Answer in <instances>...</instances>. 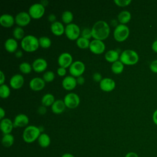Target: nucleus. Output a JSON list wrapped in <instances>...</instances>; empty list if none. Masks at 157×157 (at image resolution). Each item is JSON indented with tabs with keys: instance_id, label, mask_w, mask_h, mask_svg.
Here are the masks:
<instances>
[{
	"instance_id": "f257e3e1",
	"label": "nucleus",
	"mask_w": 157,
	"mask_h": 157,
	"mask_svg": "<svg viewBox=\"0 0 157 157\" xmlns=\"http://www.w3.org/2000/svg\"><path fill=\"white\" fill-rule=\"evenodd\" d=\"M92 37L94 39L103 40L107 39L110 32V26L108 23L104 20L97 21L92 26Z\"/></svg>"
},
{
	"instance_id": "f03ea898",
	"label": "nucleus",
	"mask_w": 157,
	"mask_h": 157,
	"mask_svg": "<svg viewBox=\"0 0 157 157\" xmlns=\"http://www.w3.org/2000/svg\"><path fill=\"white\" fill-rule=\"evenodd\" d=\"M21 47L27 52H34L39 47V39L32 34L26 35L21 40Z\"/></svg>"
},
{
	"instance_id": "7ed1b4c3",
	"label": "nucleus",
	"mask_w": 157,
	"mask_h": 157,
	"mask_svg": "<svg viewBox=\"0 0 157 157\" xmlns=\"http://www.w3.org/2000/svg\"><path fill=\"white\" fill-rule=\"evenodd\" d=\"M41 132L38 126L29 125L25 128L23 132L22 137L25 142L30 144L37 140Z\"/></svg>"
},
{
	"instance_id": "20e7f679",
	"label": "nucleus",
	"mask_w": 157,
	"mask_h": 157,
	"mask_svg": "<svg viewBox=\"0 0 157 157\" xmlns=\"http://www.w3.org/2000/svg\"><path fill=\"white\" fill-rule=\"evenodd\" d=\"M119 59L124 65L132 66L139 61V58L136 52L131 49H126L121 53Z\"/></svg>"
},
{
	"instance_id": "39448f33",
	"label": "nucleus",
	"mask_w": 157,
	"mask_h": 157,
	"mask_svg": "<svg viewBox=\"0 0 157 157\" xmlns=\"http://www.w3.org/2000/svg\"><path fill=\"white\" fill-rule=\"evenodd\" d=\"M113 37L118 42L124 41L129 35V29L126 25L118 24L114 29Z\"/></svg>"
},
{
	"instance_id": "423d86ee",
	"label": "nucleus",
	"mask_w": 157,
	"mask_h": 157,
	"mask_svg": "<svg viewBox=\"0 0 157 157\" xmlns=\"http://www.w3.org/2000/svg\"><path fill=\"white\" fill-rule=\"evenodd\" d=\"M64 33L69 39L74 40H77L79 37L81 31L80 27L77 24L71 23L66 26Z\"/></svg>"
},
{
	"instance_id": "0eeeda50",
	"label": "nucleus",
	"mask_w": 157,
	"mask_h": 157,
	"mask_svg": "<svg viewBox=\"0 0 157 157\" xmlns=\"http://www.w3.org/2000/svg\"><path fill=\"white\" fill-rule=\"evenodd\" d=\"M85 70V64L81 61H75L69 67V71L71 75L74 77L82 76Z\"/></svg>"
},
{
	"instance_id": "6e6552de",
	"label": "nucleus",
	"mask_w": 157,
	"mask_h": 157,
	"mask_svg": "<svg viewBox=\"0 0 157 157\" xmlns=\"http://www.w3.org/2000/svg\"><path fill=\"white\" fill-rule=\"evenodd\" d=\"M64 102L66 107L69 109H75L80 104V98L75 93H69L64 97Z\"/></svg>"
},
{
	"instance_id": "1a4fd4ad",
	"label": "nucleus",
	"mask_w": 157,
	"mask_h": 157,
	"mask_svg": "<svg viewBox=\"0 0 157 157\" xmlns=\"http://www.w3.org/2000/svg\"><path fill=\"white\" fill-rule=\"evenodd\" d=\"M28 13L31 17L33 18H40L45 13V7L42 6L40 2L34 3L31 5L29 7L28 9Z\"/></svg>"
},
{
	"instance_id": "9d476101",
	"label": "nucleus",
	"mask_w": 157,
	"mask_h": 157,
	"mask_svg": "<svg viewBox=\"0 0 157 157\" xmlns=\"http://www.w3.org/2000/svg\"><path fill=\"white\" fill-rule=\"evenodd\" d=\"M89 49L94 54L100 55L104 52L105 49V45L103 40L93 39L90 41Z\"/></svg>"
},
{
	"instance_id": "9b49d317",
	"label": "nucleus",
	"mask_w": 157,
	"mask_h": 157,
	"mask_svg": "<svg viewBox=\"0 0 157 157\" xmlns=\"http://www.w3.org/2000/svg\"><path fill=\"white\" fill-rule=\"evenodd\" d=\"M31 19V17L29 13L24 11L18 13L15 17L16 24L18 25V26L20 27L27 26L30 23Z\"/></svg>"
},
{
	"instance_id": "f8f14e48",
	"label": "nucleus",
	"mask_w": 157,
	"mask_h": 157,
	"mask_svg": "<svg viewBox=\"0 0 157 157\" xmlns=\"http://www.w3.org/2000/svg\"><path fill=\"white\" fill-rule=\"evenodd\" d=\"M72 63V56L68 52H63L61 53L58 58V63L59 67L64 68L69 67Z\"/></svg>"
},
{
	"instance_id": "ddd939ff",
	"label": "nucleus",
	"mask_w": 157,
	"mask_h": 157,
	"mask_svg": "<svg viewBox=\"0 0 157 157\" xmlns=\"http://www.w3.org/2000/svg\"><path fill=\"white\" fill-rule=\"evenodd\" d=\"M99 87L102 91L109 92L115 89V82L111 78L105 77L99 82Z\"/></svg>"
},
{
	"instance_id": "4468645a",
	"label": "nucleus",
	"mask_w": 157,
	"mask_h": 157,
	"mask_svg": "<svg viewBox=\"0 0 157 157\" xmlns=\"http://www.w3.org/2000/svg\"><path fill=\"white\" fill-rule=\"evenodd\" d=\"M61 83L64 89L67 91H71L75 88L77 82L75 77L72 75H67L63 79Z\"/></svg>"
},
{
	"instance_id": "2eb2a0df",
	"label": "nucleus",
	"mask_w": 157,
	"mask_h": 157,
	"mask_svg": "<svg viewBox=\"0 0 157 157\" xmlns=\"http://www.w3.org/2000/svg\"><path fill=\"white\" fill-rule=\"evenodd\" d=\"M33 69L36 72H42L47 67V62L43 58H38L34 59L32 63Z\"/></svg>"
},
{
	"instance_id": "dca6fc26",
	"label": "nucleus",
	"mask_w": 157,
	"mask_h": 157,
	"mask_svg": "<svg viewBox=\"0 0 157 157\" xmlns=\"http://www.w3.org/2000/svg\"><path fill=\"white\" fill-rule=\"evenodd\" d=\"M45 85V82L42 78L36 77L33 78L29 83L30 88L33 91H40L42 90Z\"/></svg>"
},
{
	"instance_id": "f3484780",
	"label": "nucleus",
	"mask_w": 157,
	"mask_h": 157,
	"mask_svg": "<svg viewBox=\"0 0 157 157\" xmlns=\"http://www.w3.org/2000/svg\"><path fill=\"white\" fill-rule=\"evenodd\" d=\"M24 82L25 80L23 76L21 74H16L12 76V77L10 79L9 83L10 86L12 88L15 90H18L20 89L23 85Z\"/></svg>"
},
{
	"instance_id": "a211bd4d",
	"label": "nucleus",
	"mask_w": 157,
	"mask_h": 157,
	"mask_svg": "<svg viewBox=\"0 0 157 157\" xmlns=\"http://www.w3.org/2000/svg\"><path fill=\"white\" fill-rule=\"evenodd\" d=\"M13 128V123L9 118H4L1 120L0 128L4 134H10Z\"/></svg>"
},
{
	"instance_id": "6ab92c4d",
	"label": "nucleus",
	"mask_w": 157,
	"mask_h": 157,
	"mask_svg": "<svg viewBox=\"0 0 157 157\" xmlns=\"http://www.w3.org/2000/svg\"><path fill=\"white\" fill-rule=\"evenodd\" d=\"M13 123L14 128L25 127L29 123V118L24 113H19L15 116Z\"/></svg>"
},
{
	"instance_id": "aec40b11",
	"label": "nucleus",
	"mask_w": 157,
	"mask_h": 157,
	"mask_svg": "<svg viewBox=\"0 0 157 157\" xmlns=\"http://www.w3.org/2000/svg\"><path fill=\"white\" fill-rule=\"evenodd\" d=\"M15 22V18L10 14L4 13L0 17V24L6 28L12 26Z\"/></svg>"
},
{
	"instance_id": "412c9836",
	"label": "nucleus",
	"mask_w": 157,
	"mask_h": 157,
	"mask_svg": "<svg viewBox=\"0 0 157 157\" xmlns=\"http://www.w3.org/2000/svg\"><path fill=\"white\" fill-rule=\"evenodd\" d=\"M50 29L52 33L54 35L59 36L64 34L65 31V27L61 22L59 21H56L51 24Z\"/></svg>"
},
{
	"instance_id": "4be33fe9",
	"label": "nucleus",
	"mask_w": 157,
	"mask_h": 157,
	"mask_svg": "<svg viewBox=\"0 0 157 157\" xmlns=\"http://www.w3.org/2000/svg\"><path fill=\"white\" fill-rule=\"evenodd\" d=\"M66 107V106L64 102V101L61 99L56 100L51 105L52 111L55 114H60L63 113Z\"/></svg>"
},
{
	"instance_id": "5701e85b",
	"label": "nucleus",
	"mask_w": 157,
	"mask_h": 157,
	"mask_svg": "<svg viewBox=\"0 0 157 157\" xmlns=\"http://www.w3.org/2000/svg\"><path fill=\"white\" fill-rule=\"evenodd\" d=\"M4 48L9 53L16 52L18 48V43L14 38H8L4 42Z\"/></svg>"
},
{
	"instance_id": "b1692460",
	"label": "nucleus",
	"mask_w": 157,
	"mask_h": 157,
	"mask_svg": "<svg viewBox=\"0 0 157 157\" xmlns=\"http://www.w3.org/2000/svg\"><path fill=\"white\" fill-rule=\"evenodd\" d=\"M104 57L106 61L113 63L120 58L119 52L117 50H109L105 53Z\"/></svg>"
},
{
	"instance_id": "393cba45",
	"label": "nucleus",
	"mask_w": 157,
	"mask_h": 157,
	"mask_svg": "<svg viewBox=\"0 0 157 157\" xmlns=\"http://www.w3.org/2000/svg\"><path fill=\"white\" fill-rule=\"evenodd\" d=\"M37 142L39 145L42 147V148H47L48 147L51 142V139L50 136L44 132H42L40 134V135L39 136L38 139H37Z\"/></svg>"
},
{
	"instance_id": "a878e982",
	"label": "nucleus",
	"mask_w": 157,
	"mask_h": 157,
	"mask_svg": "<svg viewBox=\"0 0 157 157\" xmlns=\"http://www.w3.org/2000/svg\"><path fill=\"white\" fill-rule=\"evenodd\" d=\"M117 18L118 21L120 23V24L124 25L128 23L131 20V14L128 10H123L118 13L117 16Z\"/></svg>"
},
{
	"instance_id": "bb28decb",
	"label": "nucleus",
	"mask_w": 157,
	"mask_h": 157,
	"mask_svg": "<svg viewBox=\"0 0 157 157\" xmlns=\"http://www.w3.org/2000/svg\"><path fill=\"white\" fill-rule=\"evenodd\" d=\"M55 101V96L51 93H46L41 99L42 105L45 107L52 105Z\"/></svg>"
},
{
	"instance_id": "cd10ccee",
	"label": "nucleus",
	"mask_w": 157,
	"mask_h": 157,
	"mask_svg": "<svg viewBox=\"0 0 157 157\" xmlns=\"http://www.w3.org/2000/svg\"><path fill=\"white\" fill-rule=\"evenodd\" d=\"M2 144L4 147L9 148L11 147L14 143V137L11 134H4L2 140H1Z\"/></svg>"
},
{
	"instance_id": "c85d7f7f",
	"label": "nucleus",
	"mask_w": 157,
	"mask_h": 157,
	"mask_svg": "<svg viewBox=\"0 0 157 157\" xmlns=\"http://www.w3.org/2000/svg\"><path fill=\"white\" fill-rule=\"evenodd\" d=\"M124 69V64L120 61L118 60L113 63L111 65V70L113 73L115 74H121Z\"/></svg>"
},
{
	"instance_id": "c756f323",
	"label": "nucleus",
	"mask_w": 157,
	"mask_h": 157,
	"mask_svg": "<svg viewBox=\"0 0 157 157\" xmlns=\"http://www.w3.org/2000/svg\"><path fill=\"white\" fill-rule=\"evenodd\" d=\"M76 44L77 47H78L79 48L82 49H85V48H89L90 41L89 39H87L83 37H79L76 40Z\"/></svg>"
},
{
	"instance_id": "7c9ffc66",
	"label": "nucleus",
	"mask_w": 157,
	"mask_h": 157,
	"mask_svg": "<svg viewBox=\"0 0 157 157\" xmlns=\"http://www.w3.org/2000/svg\"><path fill=\"white\" fill-rule=\"evenodd\" d=\"M74 15L73 13L69 10H65L62 13L61 15V20L63 22L66 24H70L71 23L72 21L73 20Z\"/></svg>"
},
{
	"instance_id": "2f4dec72",
	"label": "nucleus",
	"mask_w": 157,
	"mask_h": 157,
	"mask_svg": "<svg viewBox=\"0 0 157 157\" xmlns=\"http://www.w3.org/2000/svg\"><path fill=\"white\" fill-rule=\"evenodd\" d=\"M13 36L14 39L17 40H22L25 36V31L20 26L15 27L13 30Z\"/></svg>"
},
{
	"instance_id": "473e14b6",
	"label": "nucleus",
	"mask_w": 157,
	"mask_h": 157,
	"mask_svg": "<svg viewBox=\"0 0 157 157\" xmlns=\"http://www.w3.org/2000/svg\"><path fill=\"white\" fill-rule=\"evenodd\" d=\"M39 46L44 48H49L52 45L51 39L47 36H41L39 38Z\"/></svg>"
},
{
	"instance_id": "72a5a7b5",
	"label": "nucleus",
	"mask_w": 157,
	"mask_h": 157,
	"mask_svg": "<svg viewBox=\"0 0 157 157\" xmlns=\"http://www.w3.org/2000/svg\"><path fill=\"white\" fill-rule=\"evenodd\" d=\"M19 69L22 73L25 74H28L31 72L33 67L32 65H31L29 63L22 62L19 65Z\"/></svg>"
},
{
	"instance_id": "f704fd0d",
	"label": "nucleus",
	"mask_w": 157,
	"mask_h": 157,
	"mask_svg": "<svg viewBox=\"0 0 157 157\" xmlns=\"http://www.w3.org/2000/svg\"><path fill=\"white\" fill-rule=\"evenodd\" d=\"M10 90L6 84L0 85V96L1 98L6 99L10 96Z\"/></svg>"
},
{
	"instance_id": "c9c22d12",
	"label": "nucleus",
	"mask_w": 157,
	"mask_h": 157,
	"mask_svg": "<svg viewBox=\"0 0 157 157\" xmlns=\"http://www.w3.org/2000/svg\"><path fill=\"white\" fill-rule=\"evenodd\" d=\"M55 77V75L53 71H46L45 72H44V74H43V76H42V78L46 82H50L54 80Z\"/></svg>"
},
{
	"instance_id": "e433bc0d",
	"label": "nucleus",
	"mask_w": 157,
	"mask_h": 157,
	"mask_svg": "<svg viewBox=\"0 0 157 157\" xmlns=\"http://www.w3.org/2000/svg\"><path fill=\"white\" fill-rule=\"evenodd\" d=\"M81 37H83L84 38H86L87 39H90L92 37V33H91V29L88 28H85L82 31H81Z\"/></svg>"
},
{
	"instance_id": "4c0bfd02",
	"label": "nucleus",
	"mask_w": 157,
	"mask_h": 157,
	"mask_svg": "<svg viewBox=\"0 0 157 157\" xmlns=\"http://www.w3.org/2000/svg\"><path fill=\"white\" fill-rule=\"evenodd\" d=\"M114 2L120 7H125L131 2V0H114Z\"/></svg>"
},
{
	"instance_id": "58836bf2",
	"label": "nucleus",
	"mask_w": 157,
	"mask_h": 157,
	"mask_svg": "<svg viewBox=\"0 0 157 157\" xmlns=\"http://www.w3.org/2000/svg\"><path fill=\"white\" fill-rule=\"evenodd\" d=\"M150 69L153 72L157 73V59H155V60L153 61L150 63Z\"/></svg>"
},
{
	"instance_id": "ea45409f",
	"label": "nucleus",
	"mask_w": 157,
	"mask_h": 157,
	"mask_svg": "<svg viewBox=\"0 0 157 157\" xmlns=\"http://www.w3.org/2000/svg\"><path fill=\"white\" fill-rule=\"evenodd\" d=\"M102 76L99 72H95L93 75V79L97 82H100L102 79Z\"/></svg>"
},
{
	"instance_id": "a19ab883",
	"label": "nucleus",
	"mask_w": 157,
	"mask_h": 157,
	"mask_svg": "<svg viewBox=\"0 0 157 157\" xmlns=\"http://www.w3.org/2000/svg\"><path fill=\"white\" fill-rule=\"evenodd\" d=\"M56 72L58 74V75L63 77L66 74V69L64 67H59L57 70H56Z\"/></svg>"
},
{
	"instance_id": "79ce46f5",
	"label": "nucleus",
	"mask_w": 157,
	"mask_h": 157,
	"mask_svg": "<svg viewBox=\"0 0 157 157\" xmlns=\"http://www.w3.org/2000/svg\"><path fill=\"white\" fill-rule=\"evenodd\" d=\"M47 112V108L44 105H41L37 109V113L40 115H44Z\"/></svg>"
},
{
	"instance_id": "37998d69",
	"label": "nucleus",
	"mask_w": 157,
	"mask_h": 157,
	"mask_svg": "<svg viewBox=\"0 0 157 157\" xmlns=\"http://www.w3.org/2000/svg\"><path fill=\"white\" fill-rule=\"evenodd\" d=\"M48 21H50V22H52V23H53V22H55V21H56V15H55V14H53V13H50L48 16Z\"/></svg>"
},
{
	"instance_id": "c03bdc74",
	"label": "nucleus",
	"mask_w": 157,
	"mask_h": 157,
	"mask_svg": "<svg viewBox=\"0 0 157 157\" xmlns=\"http://www.w3.org/2000/svg\"><path fill=\"white\" fill-rule=\"evenodd\" d=\"M76 79H77V84H78V85H83L85 83V78L82 75L77 77Z\"/></svg>"
},
{
	"instance_id": "a18cd8bd",
	"label": "nucleus",
	"mask_w": 157,
	"mask_h": 157,
	"mask_svg": "<svg viewBox=\"0 0 157 157\" xmlns=\"http://www.w3.org/2000/svg\"><path fill=\"white\" fill-rule=\"evenodd\" d=\"M4 82H5V75L4 72L2 71H0V84L1 85L4 84Z\"/></svg>"
},
{
	"instance_id": "49530a36",
	"label": "nucleus",
	"mask_w": 157,
	"mask_h": 157,
	"mask_svg": "<svg viewBox=\"0 0 157 157\" xmlns=\"http://www.w3.org/2000/svg\"><path fill=\"white\" fill-rule=\"evenodd\" d=\"M124 157H139V155L135 152H128L126 154Z\"/></svg>"
},
{
	"instance_id": "de8ad7c7",
	"label": "nucleus",
	"mask_w": 157,
	"mask_h": 157,
	"mask_svg": "<svg viewBox=\"0 0 157 157\" xmlns=\"http://www.w3.org/2000/svg\"><path fill=\"white\" fill-rule=\"evenodd\" d=\"M152 119L154 122V123L157 125V109L153 112V116H152Z\"/></svg>"
},
{
	"instance_id": "09e8293b",
	"label": "nucleus",
	"mask_w": 157,
	"mask_h": 157,
	"mask_svg": "<svg viewBox=\"0 0 157 157\" xmlns=\"http://www.w3.org/2000/svg\"><path fill=\"white\" fill-rule=\"evenodd\" d=\"M151 48L153 52L157 53V40H155L151 45Z\"/></svg>"
},
{
	"instance_id": "8fccbe9b",
	"label": "nucleus",
	"mask_w": 157,
	"mask_h": 157,
	"mask_svg": "<svg viewBox=\"0 0 157 157\" xmlns=\"http://www.w3.org/2000/svg\"><path fill=\"white\" fill-rule=\"evenodd\" d=\"M15 55L17 58H21L22 56H23V52L21 50H17L15 52Z\"/></svg>"
},
{
	"instance_id": "3c124183",
	"label": "nucleus",
	"mask_w": 157,
	"mask_h": 157,
	"mask_svg": "<svg viewBox=\"0 0 157 157\" xmlns=\"http://www.w3.org/2000/svg\"><path fill=\"white\" fill-rule=\"evenodd\" d=\"M5 114H6L5 110H4V109L2 107H1L0 108V118H1V120L4 118Z\"/></svg>"
},
{
	"instance_id": "603ef678",
	"label": "nucleus",
	"mask_w": 157,
	"mask_h": 157,
	"mask_svg": "<svg viewBox=\"0 0 157 157\" xmlns=\"http://www.w3.org/2000/svg\"><path fill=\"white\" fill-rule=\"evenodd\" d=\"M48 2H48V0H42L40 3L42 6H44V7H45V6H47L48 5Z\"/></svg>"
},
{
	"instance_id": "864d4df0",
	"label": "nucleus",
	"mask_w": 157,
	"mask_h": 157,
	"mask_svg": "<svg viewBox=\"0 0 157 157\" xmlns=\"http://www.w3.org/2000/svg\"><path fill=\"white\" fill-rule=\"evenodd\" d=\"M61 157H75L73 155H72L71 153H64Z\"/></svg>"
},
{
	"instance_id": "5fc2aeb1",
	"label": "nucleus",
	"mask_w": 157,
	"mask_h": 157,
	"mask_svg": "<svg viewBox=\"0 0 157 157\" xmlns=\"http://www.w3.org/2000/svg\"><path fill=\"white\" fill-rule=\"evenodd\" d=\"M39 127V129H40V132H41V133L43 132V130H44V127L42 126H38Z\"/></svg>"
}]
</instances>
